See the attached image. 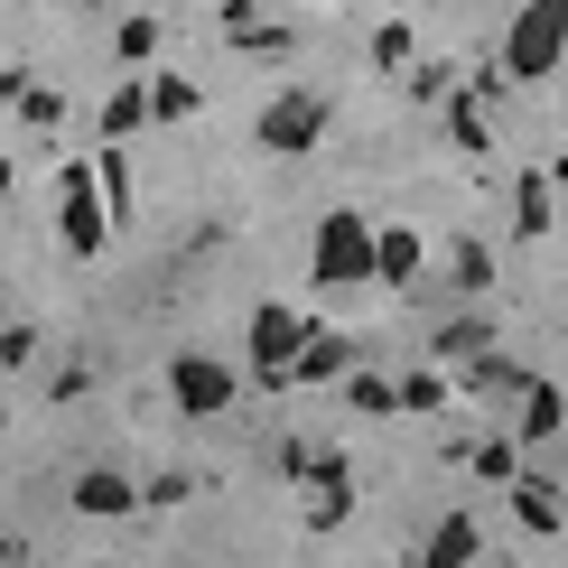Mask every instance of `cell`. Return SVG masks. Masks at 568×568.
Wrapping results in <instances>:
<instances>
[{
  "label": "cell",
  "mask_w": 568,
  "mask_h": 568,
  "mask_svg": "<svg viewBox=\"0 0 568 568\" xmlns=\"http://www.w3.org/2000/svg\"><path fill=\"white\" fill-rule=\"evenodd\" d=\"M559 38H568V0H523L513 10V38H504V84L523 93V84H550L559 75Z\"/></svg>",
  "instance_id": "1"
},
{
  "label": "cell",
  "mask_w": 568,
  "mask_h": 568,
  "mask_svg": "<svg viewBox=\"0 0 568 568\" xmlns=\"http://www.w3.org/2000/svg\"><path fill=\"white\" fill-rule=\"evenodd\" d=\"M307 271H317V290H364L373 280V224L364 215H317V252H307Z\"/></svg>",
  "instance_id": "2"
},
{
  "label": "cell",
  "mask_w": 568,
  "mask_h": 568,
  "mask_svg": "<svg viewBox=\"0 0 568 568\" xmlns=\"http://www.w3.org/2000/svg\"><path fill=\"white\" fill-rule=\"evenodd\" d=\"M252 140H262L271 159H307V150L326 140V93H317V84L271 93V103H262V122H252Z\"/></svg>",
  "instance_id": "3"
},
{
  "label": "cell",
  "mask_w": 568,
  "mask_h": 568,
  "mask_svg": "<svg viewBox=\"0 0 568 568\" xmlns=\"http://www.w3.org/2000/svg\"><path fill=\"white\" fill-rule=\"evenodd\" d=\"M307 326H317L307 307H280V298H262V307H252V336H243L252 383H243V392H280V364H290V345L307 336Z\"/></svg>",
  "instance_id": "4"
},
{
  "label": "cell",
  "mask_w": 568,
  "mask_h": 568,
  "mask_svg": "<svg viewBox=\"0 0 568 568\" xmlns=\"http://www.w3.org/2000/svg\"><path fill=\"white\" fill-rule=\"evenodd\" d=\"M57 196H65V215H57L65 252H75V262H93V252L112 243V215H103V196H93V159H65V169H57Z\"/></svg>",
  "instance_id": "5"
},
{
  "label": "cell",
  "mask_w": 568,
  "mask_h": 568,
  "mask_svg": "<svg viewBox=\"0 0 568 568\" xmlns=\"http://www.w3.org/2000/svg\"><path fill=\"white\" fill-rule=\"evenodd\" d=\"M169 400L186 419H224L233 400H243V373L215 364V354H178V364H169Z\"/></svg>",
  "instance_id": "6"
},
{
  "label": "cell",
  "mask_w": 568,
  "mask_h": 568,
  "mask_svg": "<svg viewBox=\"0 0 568 568\" xmlns=\"http://www.w3.org/2000/svg\"><path fill=\"white\" fill-rule=\"evenodd\" d=\"M354 345L336 336V326H307V336L290 345V364H280V392H317V383H345Z\"/></svg>",
  "instance_id": "7"
},
{
  "label": "cell",
  "mask_w": 568,
  "mask_h": 568,
  "mask_svg": "<svg viewBox=\"0 0 568 568\" xmlns=\"http://www.w3.org/2000/svg\"><path fill=\"white\" fill-rule=\"evenodd\" d=\"M559 419H568V400H559V383H523V429H513V447H523L531 466H559Z\"/></svg>",
  "instance_id": "8"
},
{
  "label": "cell",
  "mask_w": 568,
  "mask_h": 568,
  "mask_svg": "<svg viewBox=\"0 0 568 568\" xmlns=\"http://www.w3.org/2000/svg\"><path fill=\"white\" fill-rule=\"evenodd\" d=\"M550 233H559V178L523 169L513 178V243H550Z\"/></svg>",
  "instance_id": "9"
},
{
  "label": "cell",
  "mask_w": 568,
  "mask_h": 568,
  "mask_svg": "<svg viewBox=\"0 0 568 568\" xmlns=\"http://www.w3.org/2000/svg\"><path fill=\"white\" fill-rule=\"evenodd\" d=\"M513 523H523L531 540H559V466H523V476H513Z\"/></svg>",
  "instance_id": "10"
},
{
  "label": "cell",
  "mask_w": 568,
  "mask_h": 568,
  "mask_svg": "<svg viewBox=\"0 0 568 568\" xmlns=\"http://www.w3.org/2000/svg\"><path fill=\"white\" fill-rule=\"evenodd\" d=\"M419 271H429V243L410 224H373V280L383 290H419Z\"/></svg>",
  "instance_id": "11"
},
{
  "label": "cell",
  "mask_w": 568,
  "mask_h": 568,
  "mask_svg": "<svg viewBox=\"0 0 568 568\" xmlns=\"http://www.w3.org/2000/svg\"><path fill=\"white\" fill-rule=\"evenodd\" d=\"M476 550H485V523H476V513H438L410 568H476Z\"/></svg>",
  "instance_id": "12"
},
{
  "label": "cell",
  "mask_w": 568,
  "mask_h": 568,
  "mask_svg": "<svg viewBox=\"0 0 568 568\" xmlns=\"http://www.w3.org/2000/svg\"><path fill=\"white\" fill-rule=\"evenodd\" d=\"M75 513H84V523H131L140 494H131L122 466H84V476H75Z\"/></svg>",
  "instance_id": "13"
},
{
  "label": "cell",
  "mask_w": 568,
  "mask_h": 568,
  "mask_svg": "<svg viewBox=\"0 0 568 568\" xmlns=\"http://www.w3.org/2000/svg\"><path fill=\"white\" fill-rule=\"evenodd\" d=\"M271 466H280L290 485H336V476H354L345 447H317V438H280V447H271Z\"/></svg>",
  "instance_id": "14"
},
{
  "label": "cell",
  "mask_w": 568,
  "mask_h": 568,
  "mask_svg": "<svg viewBox=\"0 0 568 568\" xmlns=\"http://www.w3.org/2000/svg\"><path fill=\"white\" fill-rule=\"evenodd\" d=\"M447 400H457V373H447V364H410L392 383V410H410V419H438Z\"/></svg>",
  "instance_id": "15"
},
{
  "label": "cell",
  "mask_w": 568,
  "mask_h": 568,
  "mask_svg": "<svg viewBox=\"0 0 568 568\" xmlns=\"http://www.w3.org/2000/svg\"><path fill=\"white\" fill-rule=\"evenodd\" d=\"M485 345H494V317H485V307H457V317H438V336H429V364H447V373H457L466 354H485Z\"/></svg>",
  "instance_id": "16"
},
{
  "label": "cell",
  "mask_w": 568,
  "mask_h": 568,
  "mask_svg": "<svg viewBox=\"0 0 568 568\" xmlns=\"http://www.w3.org/2000/svg\"><path fill=\"white\" fill-rule=\"evenodd\" d=\"M457 383H466V400H523V383H531V373L523 364H513V354H466V373H457Z\"/></svg>",
  "instance_id": "17"
},
{
  "label": "cell",
  "mask_w": 568,
  "mask_h": 568,
  "mask_svg": "<svg viewBox=\"0 0 568 568\" xmlns=\"http://www.w3.org/2000/svg\"><path fill=\"white\" fill-rule=\"evenodd\" d=\"M447 457H457L466 466V476H485V485H513V476H523V447H513V438H476V447H447Z\"/></svg>",
  "instance_id": "18"
},
{
  "label": "cell",
  "mask_w": 568,
  "mask_h": 568,
  "mask_svg": "<svg viewBox=\"0 0 568 568\" xmlns=\"http://www.w3.org/2000/svg\"><path fill=\"white\" fill-rule=\"evenodd\" d=\"M447 280H457V298H485V290H494V243L457 233V252H447Z\"/></svg>",
  "instance_id": "19"
},
{
  "label": "cell",
  "mask_w": 568,
  "mask_h": 568,
  "mask_svg": "<svg viewBox=\"0 0 568 568\" xmlns=\"http://www.w3.org/2000/svg\"><path fill=\"white\" fill-rule=\"evenodd\" d=\"M400 93H410V103H447V93H457V65H447V57H410V65H400Z\"/></svg>",
  "instance_id": "20"
},
{
  "label": "cell",
  "mask_w": 568,
  "mask_h": 568,
  "mask_svg": "<svg viewBox=\"0 0 568 568\" xmlns=\"http://www.w3.org/2000/svg\"><path fill=\"white\" fill-rule=\"evenodd\" d=\"M438 112H447V140H457L466 159H485V150H494V122H485V103H466V93H447Z\"/></svg>",
  "instance_id": "21"
},
{
  "label": "cell",
  "mask_w": 568,
  "mask_h": 568,
  "mask_svg": "<svg viewBox=\"0 0 568 568\" xmlns=\"http://www.w3.org/2000/svg\"><path fill=\"white\" fill-rule=\"evenodd\" d=\"M140 93H150V122H186L205 103V84H186V75H140Z\"/></svg>",
  "instance_id": "22"
},
{
  "label": "cell",
  "mask_w": 568,
  "mask_h": 568,
  "mask_svg": "<svg viewBox=\"0 0 568 568\" xmlns=\"http://www.w3.org/2000/svg\"><path fill=\"white\" fill-rule=\"evenodd\" d=\"M93 196H103V215H122V205H131V159H122V140L93 150Z\"/></svg>",
  "instance_id": "23"
},
{
  "label": "cell",
  "mask_w": 568,
  "mask_h": 568,
  "mask_svg": "<svg viewBox=\"0 0 568 568\" xmlns=\"http://www.w3.org/2000/svg\"><path fill=\"white\" fill-rule=\"evenodd\" d=\"M10 112H19V122H29V131H57V122H65V93H57V84H38V75H19Z\"/></svg>",
  "instance_id": "24"
},
{
  "label": "cell",
  "mask_w": 568,
  "mask_h": 568,
  "mask_svg": "<svg viewBox=\"0 0 568 568\" xmlns=\"http://www.w3.org/2000/svg\"><path fill=\"white\" fill-rule=\"evenodd\" d=\"M345 523H354V476L307 485V531H345Z\"/></svg>",
  "instance_id": "25"
},
{
  "label": "cell",
  "mask_w": 568,
  "mask_h": 568,
  "mask_svg": "<svg viewBox=\"0 0 568 568\" xmlns=\"http://www.w3.org/2000/svg\"><path fill=\"white\" fill-rule=\"evenodd\" d=\"M140 122H150V93H140V75H131V84L103 93V140H131Z\"/></svg>",
  "instance_id": "26"
},
{
  "label": "cell",
  "mask_w": 568,
  "mask_h": 568,
  "mask_svg": "<svg viewBox=\"0 0 568 568\" xmlns=\"http://www.w3.org/2000/svg\"><path fill=\"white\" fill-rule=\"evenodd\" d=\"M224 47H233V57H290L298 29H280V19H243V29H233Z\"/></svg>",
  "instance_id": "27"
},
{
  "label": "cell",
  "mask_w": 568,
  "mask_h": 568,
  "mask_svg": "<svg viewBox=\"0 0 568 568\" xmlns=\"http://www.w3.org/2000/svg\"><path fill=\"white\" fill-rule=\"evenodd\" d=\"M345 410H364V419H392V373H364V364H345Z\"/></svg>",
  "instance_id": "28"
},
{
  "label": "cell",
  "mask_w": 568,
  "mask_h": 568,
  "mask_svg": "<svg viewBox=\"0 0 568 568\" xmlns=\"http://www.w3.org/2000/svg\"><path fill=\"white\" fill-rule=\"evenodd\" d=\"M112 57H122V65H150V57H159V10H131L122 29H112Z\"/></svg>",
  "instance_id": "29"
},
{
  "label": "cell",
  "mask_w": 568,
  "mask_h": 568,
  "mask_svg": "<svg viewBox=\"0 0 568 568\" xmlns=\"http://www.w3.org/2000/svg\"><path fill=\"white\" fill-rule=\"evenodd\" d=\"M131 494H140V513H178L186 494H196V476H186V466H159V476H150V485H131Z\"/></svg>",
  "instance_id": "30"
},
{
  "label": "cell",
  "mask_w": 568,
  "mask_h": 568,
  "mask_svg": "<svg viewBox=\"0 0 568 568\" xmlns=\"http://www.w3.org/2000/svg\"><path fill=\"white\" fill-rule=\"evenodd\" d=\"M419 57V38H410V19H383V29H373V65H383V75H400V65Z\"/></svg>",
  "instance_id": "31"
},
{
  "label": "cell",
  "mask_w": 568,
  "mask_h": 568,
  "mask_svg": "<svg viewBox=\"0 0 568 568\" xmlns=\"http://www.w3.org/2000/svg\"><path fill=\"white\" fill-rule=\"evenodd\" d=\"M38 364V326L29 317H0V373H29Z\"/></svg>",
  "instance_id": "32"
},
{
  "label": "cell",
  "mask_w": 568,
  "mask_h": 568,
  "mask_svg": "<svg viewBox=\"0 0 568 568\" xmlns=\"http://www.w3.org/2000/svg\"><path fill=\"white\" fill-rule=\"evenodd\" d=\"M84 392H93V364H84V354H65V364L47 373V400H84Z\"/></svg>",
  "instance_id": "33"
},
{
  "label": "cell",
  "mask_w": 568,
  "mask_h": 568,
  "mask_svg": "<svg viewBox=\"0 0 568 568\" xmlns=\"http://www.w3.org/2000/svg\"><path fill=\"white\" fill-rule=\"evenodd\" d=\"M243 19H262V0H224V38L243 29Z\"/></svg>",
  "instance_id": "34"
},
{
  "label": "cell",
  "mask_w": 568,
  "mask_h": 568,
  "mask_svg": "<svg viewBox=\"0 0 568 568\" xmlns=\"http://www.w3.org/2000/svg\"><path fill=\"white\" fill-rule=\"evenodd\" d=\"M0 568H29V550H19V540H0Z\"/></svg>",
  "instance_id": "35"
},
{
  "label": "cell",
  "mask_w": 568,
  "mask_h": 568,
  "mask_svg": "<svg viewBox=\"0 0 568 568\" xmlns=\"http://www.w3.org/2000/svg\"><path fill=\"white\" fill-rule=\"evenodd\" d=\"M0 196H10V159H0Z\"/></svg>",
  "instance_id": "36"
},
{
  "label": "cell",
  "mask_w": 568,
  "mask_h": 568,
  "mask_svg": "<svg viewBox=\"0 0 568 568\" xmlns=\"http://www.w3.org/2000/svg\"><path fill=\"white\" fill-rule=\"evenodd\" d=\"M75 10H112V0H75Z\"/></svg>",
  "instance_id": "37"
},
{
  "label": "cell",
  "mask_w": 568,
  "mask_h": 568,
  "mask_svg": "<svg viewBox=\"0 0 568 568\" xmlns=\"http://www.w3.org/2000/svg\"><path fill=\"white\" fill-rule=\"evenodd\" d=\"M0 317H10V298H0Z\"/></svg>",
  "instance_id": "38"
}]
</instances>
